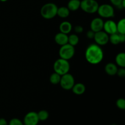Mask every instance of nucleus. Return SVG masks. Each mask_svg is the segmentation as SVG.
I'll return each instance as SVG.
<instances>
[{"instance_id":"f257e3e1","label":"nucleus","mask_w":125,"mask_h":125,"mask_svg":"<svg viewBox=\"0 0 125 125\" xmlns=\"http://www.w3.org/2000/svg\"><path fill=\"white\" fill-rule=\"evenodd\" d=\"M85 57L87 61L90 64H98L103 59V51L97 44H92L87 48Z\"/></svg>"},{"instance_id":"f03ea898","label":"nucleus","mask_w":125,"mask_h":125,"mask_svg":"<svg viewBox=\"0 0 125 125\" xmlns=\"http://www.w3.org/2000/svg\"><path fill=\"white\" fill-rule=\"evenodd\" d=\"M57 9L58 7L54 3L48 2L42 7L40 9V14L45 19H52L57 15Z\"/></svg>"},{"instance_id":"7ed1b4c3","label":"nucleus","mask_w":125,"mask_h":125,"mask_svg":"<svg viewBox=\"0 0 125 125\" xmlns=\"http://www.w3.org/2000/svg\"><path fill=\"white\" fill-rule=\"evenodd\" d=\"M70 65L68 61L62 58H59L56 60L53 65L54 72L61 76L68 73L70 70Z\"/></svg>"},{"instance_id":"20e7f679","label":"nucleus","mask_w":125,"mask_h":125,"mask_svg":"<svg viewBox=\"0 0 125 125\" xmlns=\"http://www.w3.org/2000/svg\"><path fill=\"white\" fill-rule=\"evenodd\" d=\"M99 4L96 0H82L80 7L87 13H94L97 12Z\"/></svg>"},{"instance_id":"39448f33","label":"nucleus","mask_w":125,"mask_h":125,"mask_svg":"<svg viewBox=\"0 0 125 125\" xmlns=\"http://www.w3.org/2000/svg\"><path fill=\"white\" fill-rule=\"evenodd\" d=\"M74 52H75L74 46H72L69 43H67L61 46L59 51V54L60 58L68 61L74 56Z\"/></svg>"},{"instance_id":"423d86ee","label":"nucleus","mask_w":125,"mask_h":125,"mask_svg":"<svg viewBox=\"0 0 125 125\" xmlns=\"http://www.w3.org/2000/svg\"><path fill=\"white\" fill-rule=\"evenodd\" d=\"M59 84L61 87L64 90H72V87L75 84L74 77L70 73H66V74L61 76V81H60Z\"/></svg>"},{"instance_id":"0eeeda50","label":"nucleus","mask_w":125,"mask_h":125,"mask_svg":"<svg viewBox=\"0 0 125 125\" xmlns=\"http://www.w3.org/2000/svg\"><path fill=\"white\" fill-rule=\"evenodd\" d=\"M97 12L102 18H112L114 16V9L111 5L107 4L99 6Z\"/></svg>"},{"instance_id":"6e6552de","label":"nucleus","mask_w":125,"mask_h":125,"mask_svg":"<svg viewBox=\"0 0 125 125\" xmlns=\"http://www.w3.org/2000/svg\"><path fill=\"white\" fill-rule=\"evenodd\" d=\"M109 34H107L106 32L101 31L95 32V36H94V40L97 45L99 46H103L106 45L109 42Z\"/></svg>"},{"instance_id":"1a4fd4ad","label":"nucleus","mask_w":125,"mask_h":125,"mask_svg":"<svg viewBox=\"0 0 125 125\" xmlns=\"http://www.w3.org/2000/svg\"><path fill=\"white\" fill-rule=\"evenodd\" d=\"M39 122L37 113L34 111L28 112L23 120L24 125H37Z\"/></svg>"},{"instance_id":"9d476101","label":"nucleus","mask_w":125,"mask_h":125,"mask_svg":"<svg viewBox=\"0 0 125 125\" xmlns=\"http://www.w3.org/2000/svg\"><path fill=\"white\" fill-rule=\"evenodd\" d=\"M103 29L104 31L109 35L117 33V23L111 20H107L106 22H104Z\"/></svg>"},{"instance_id":"9b49d317","label":"nucleus","mask_w":125,"mask_h":125,"mask_svg":"<svg viewBox=\"0 0 125 125\" xmlns=\"http://www.w3.org/2000/svg\"><path fill=\"white\" fill-rule=\"evenodd\" d=\"M104 21L102 18H95L92 20L90 23V29L95 32L101 31L103 29Z\"/></svg>"},{"instance_id":"f8f14e48","label":"nucleus","mask_w":125,"mask_h":125,"mask_svg":"<svg viewBox=\"0 0 125 125\" xmlns=\"http://www.w3.org/2000/svg\"><path fill=\"white\" fill-rule=\"evenodd\" d=\"M68 36L67 35V34H63V33L60 32L55 35V42L58 44L59 45H61V46L64 45L68 43Z\"/></svg>"},{"instance_id":"ddd939ff","label":"nucleus","mask_w":125,"mask_h":125,"mask_svg":"<svg viewBox=\"0 0 125 125\" xmlns=\"http://www.w3.org/2000/svg\"><path fill=\"white\" fill-rule=\"evenodd\" d=\"M60 32L65 34H68L70 33L72 30V25L71 23L67 21H64L62 22L59 25Z\"/></svg>"},{"instance_id":"4468645a","label":"nucleus","mask_w":125,"mask_h":125,"mask_svg":"<svg viewBox=\"0 0 125 125\" xmlns=\"http://www.w3.org/2000/svg\"><path fill=\"white\" fill-rule=\"evenodd\" d=\"M104 70L105 72L107 74L110 76H114L117 74L118 68H117V66L115 63L109 62V63H107L106 65Z\"/></svg>"},{"instance_id":"2eb2a0df","label":"nucleus","mask_w":125,"mask_h":125,"mask_svg":"<svg viewBox=\"0 0 125 125\" xmlns=\"http://www.w3.org/2000/svg\"><path fill=\"white\" fill-rule=\"evenodd\" d=\"M72 90L73 92L76 95H83L85 92V86L83 83H77V84H74Z\"/></svg>"},{"instance_id":"dca6fc26","label":"nucleus","mask_w":125,"mask_h":125,"mask_svg":"<svg viewBox=\"0 0 125 125\" xmlns=\"http://www.w3.org/2000/svg\"><path fill=\"white\" fill-rule=\"evenodd\" d=\"M80 0H70L67 4V7L70 11H76L80 8Z\"/></svg>"},{"instance_id":"f3484780","label":"nucleus","mask_w":125,"mask_h":125,"mask_svg":"<svg viewBox=\"0 0 125 125\" xmlns=\"http://www.w3.org/2000/svg\"><path fill=\"white\" fill-rule=\"evenodd\" d=\"M70 10L68 9L67 7H65V6H62V7H58L57 11V15L61 18H67L70 15Z\"/></svg>"},{"instance_id":"a211bd4d","label":"nucleus","mask_w":125,"mask_h":125,"mask_svg":"<svg viewBox=\"0 0 125 125\" xmlns=\"http://www.w3.org/2000/svg\"><path fill=\"white\" fill-rule=\"evenodd\" d=\"M116 63L119 67H125V52H120L115 57Z\"/></svg>"},{"instance_id":"6ab92c4d","label":"nucleus","mask_w":125,"mask_h":125,"mask_svg":"<svg viewBox=\"0 0 125 125\" xmlns=\"http://www.w3.org/2000/svg\"><path fill=\"white\" fill-rule=\"evenodd\" d=\"M61 76L60 74H57V73H53L51 74L50 77V81L51 84L54 85H56L60 83L61 81Z\"/></svg>"},{"instance_id":"aec40b11","label":"nucleus","mask_w":125,"mask_h":125,"mask_svg":"<svg viewBox=\"0 0 125 125\" xmlns=\"http://www.w3.org/2000/svg\"><path fill=\"white\" fill-rule=\"evenodd\" d=\"M117 32L120 34H125V19L122 18L117 23Z\"/></svg>"},{"instance_id":"412c9836","label":"nucleus","mask_w":125,"mask_h":125,"mask_svg":"<svg viewBox=\"0 0 125 125\" xmlns=\"http://www.w3.org/2000/svg\"><path fill=\"white\" fill-rule=\"evenodd\" d=\"M79 39L76 34H71L68 37V43L70 44L72 46H74L78 45L79 43Z\"/></svg>"},{"instance_id":"4be33fe9","label":"nucleus","mask_w":125,"mask_h":125,"mask_svg":"<svg viewBox=\"0 0 125 125\" xmlns=\"http://www.w3.org/2000/svg\"><path fill=\"white\" fill-rule=\"evenodd\" d=\"M109 41L111 42V43L113 45H118L120 43V38H119V35H118V33H114V34H111L109 38Z\"/></svg>"},{"instance_id":"5701e85b","label":"nucleus","mask_w":125,"mask_h":125,"mask_svg":"<svg viewBox=\"0 0 125 125\" xmlns=\"http://www.w3.org/2000/svg\"><path fill=\"white\" fill-rule=\"evenodd\" d=\"M39 121H45L48 118L49 113L46 110H41L37 113Z\"/></svg>"},{"instance_id":"b1692460","label":"nucleus","mask_w":125,"mask_h":125,"mask_svg":"<svg viewBox=\"0 0 125 125\" xmlns=\"http://www.w3.org/2000/svg\"><path fill=\"white\" fill-rule=\"evenodd\" d=\"M116 105L117 107L119 108L120 109L124 110L125 109V100L123 98H119L117 100L116 102Z\"/></svg>"},{"instance_id":"393cba45","label":"nucleus","mask_w":125,"mask_h":125,"mask_svg":"<svg viewBox=\"0 0 125 125\" xmlns=\"http://www.w3.org/2000/svg\"><path fill=\"white\" fill-rule=\"evenodd\" d=\"M9 125H24L21 120L17 118H12L10 120Z\"/></svg>"},{"instance_id":"a878e982","label":"nucleus","mask_w":125,"mask_h":125,"mask_svg":"<svg viewBox=\"0 0 125 125\" xmlns=\"http://www.w3.org/2000/svg\"><path fill=\"white\" fill-rule=\"evenodd\" d=\"M117 74L120 77V78H125V69L123 67H121L117 70Z\"/></svg>"},{"instance_id":"bb28decb","label":"nucleus","mask_w":125,"mask_h":125,"mask_svg":"<svg viewBox=\"0 0 125 125\" xmlns=\"http://www.w3.org/2000/svg\"><path fill=\"white\" fill-rule=\"evenodd\" d=\"M110 1L114 6L117 7H122V3L123 0H110Z\"/></svg>"},{"instance_id":"cd10ccee","label":"nucleus","mask_w":125,"mask_h":125,"mask_svg":"<svg viewBox=\"0 0 125 125\" xmlns=\"http://www.w3.org/2000/svg\"><path fill=\"white\" fill-rule=\"evenodd\" d=\"M74 32H75L76 33H78V34H80V33H82L84 31V29H83V26L79 25H78L74 27Z\"/></svg>"},{"instance_id":"c85d7f7f","label":"nucleus","mask_w":125,"mask_h":125,"mask_svg":"<svg viewBox=\"0 0 125 125\" xmlns=\"http://www.w3.org/2000/svg\"><path fill=\"white\" fill-rule=\"evenodd\" d=\"M95 32H94L93 31H92L91 29H90V31H89L87 32V37L89 39H94V36H95Z\"/></svg>"},{"instance_id":"c756f323","label":"nucleus","mask_w":125,"mask_h":125,"mask_svg":"<svg viewBox=\"0 0 125 125\" xmlns=\"http://www.w3.org/2000/svg\"><path fill=\"white\" fill-rule=\"evenodd\" d=\"M120 43H123L125 41V34H120L118 33Z\"/></svg>"},{"instance_id":"7c9ffc66","label":"nucleus","mask_w":125,"mask_h":125,"mask_svg":"<svg viewBox=\"0 0 125 125\" xmlns=\"http://www.w3.org/2000/svg\"><path fill=\"white\" fill-rule=\"evenodd\" d=\"M0 125H8L7 122L5 118H0Z\"/></svg>"},{"instance_id":"2f4dec72","label":"nucleus","mask_w":125,"mask_h":125,"mask_svg":"<svg viewBox=\"0 0 125 125\" xmlns=\"http://www.w3.org/2000/svg\"><path fill=\"white\" fill-rule=\"evenodd\" d=\"M6 1H7V0H0V1H1V2H5Z\"/></svg>"},{"instance_id":"473e14b6","label":"nucleus","mask_w":125,"mask_h":125,"mask_svg":"<svg viewBox=\"0 0 125 125\" xmlns=\"http://www.w3.org/2000/svg\"><path fill=\"white\" fill-rule=\"evenodd\" d=\"M116 125V124H112V125Z\"/></svg>"}]
</instances>
